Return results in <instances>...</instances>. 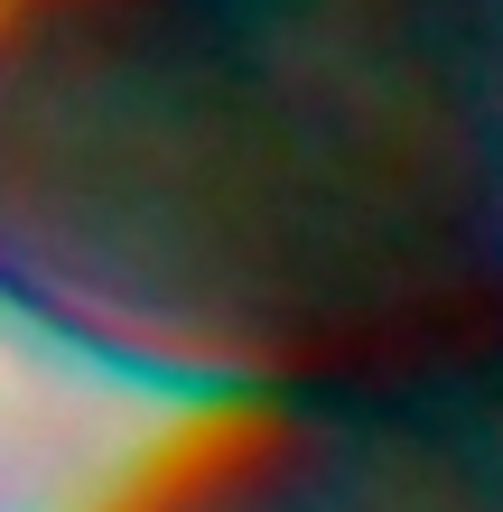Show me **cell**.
<instances>
[{
    "label": "cell",
    "mask_w": 503,
    "mask_h": 512,
    "mask_svg": "<svg viewBox=\"0 0 503 512\" xmlns=\"http://www.w3.org/2000/svg\"><path fill=\"white\" fill-rule=\"evenodd\" d=\"M140 512H503V326L289 382Z\"/></svg>",
    "instance_id": "7a4b0ae2"
},
{
    "label": "cell",
    "mask_w": 503,
    "mask_h": 512,
    "mask_svg": "<svg viewBox=\"0 0 503 512\" xmlns=\"http://www.w3.org/2000/svg\"><path fill=\"white\" fill-rule=\"evenodd\" d=\"M0 261L196 373H345L503 326V0H19Z\"/></svg>",
    "instance_id": "6da1fadb"
}]
</instances>
